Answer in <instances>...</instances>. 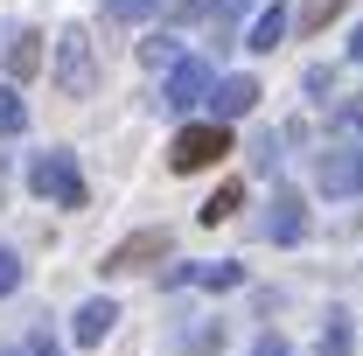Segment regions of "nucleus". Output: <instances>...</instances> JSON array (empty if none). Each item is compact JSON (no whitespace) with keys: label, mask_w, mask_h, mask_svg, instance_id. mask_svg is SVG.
<instances>
[{"label":"nucleus","mask_w":363,"mask_h":356,"mask_svg":"<svg viewBox=\"0 0 363 356\" xmlns=\"http://www.w3.org/2000/svg\"><path fill=\"white\" fill-rule=\"evenodd\" d=\"M112 321H119V308H112L105 294H98V301H84V308H77V321H70V335H77V350H98V343L112 335Z\"/></svg>","instance_id":"obj_10"},{"label":"nucleus","mask_w":363,"mask_h":356,"mask_svg":"<svg viewBox=\"0 0 363 356\" xmlns=\"http://www.w3.org/2000/svg\"><path fill=\"white\" fill-rule=\"evenodd\" d=\"M21 126H28V105H21V91H0V140L21 133Z\"/></svg>","instance_id":"obj_17"},{"label":"nucleus","mask_w":363,"mask_h":356,"mask_svg":"<svg viewBox=\"0 0 363 356\" xmlns=\"http://www.w3.org/2000/svg\"><path fill=\"white\" fill-rule=\"evenodd\" d=\"M105 14H112V21H147L154 0H105Z\"/></svg>","instance_id":"obj_21"},{"label":"nucleus","mask_w":363,"mask_h":356,"mask_svg":"<svg viewBox=\"0 0 363 356\" xmlns=\"http://www.w3.org/2000/svg\"><path fill=\"white\" fill-rule=\"evenodd\" d=\"M182 343H189V356H217L224 350V321H203V328H189Z\"/></svg>","instance_id":"obj_16"},{"label":"nucleus","mask_w":363,"mask_h":356,"mask_svg":"<svg viewBox=\"0 0 363 356\" xmlns=\"http://www.w3.org/2000/svg\"><path fill=\"white\" fill-rule=\"evenodd\" d=\"M28 189L43 203H56V210H84V175H77L70 154H35L28 161Z\"/></svg>","instance_id":"obj_2"},{"label":"nucleus","mask_w":363,"mask_h":356,"mask_svg":"<svg viewBox=\"0 0 363 356\" xmlns=\"http://www.w3.org/2000/svg\"><path fill=\"white\" fill-rule=\"evenodd\" d=\"M321 189H328V196H363V140L357 147L342 140V147L321 154Z\"/></svg>","instance_id":"obj_5"},{"label":"nucleus","mask_w":363,"mask_h":356,"mask_svg":"<svg viewBox=\"0 0 363 356\" xmlns=\"http://www.w3.org/2000/svg\"><path fill=\"white\" fill-rule=\"evenodd\" d=\"M168 287H203V294H230V287H245V266H238V259H203V266H175V272H168Z\"/></svg>","instance_id":"obj_6"},{"label":"nucleus","mask_w":363,"mask_h":356,"mask_svg":"<svg viewBox=\"0 0 363 356\" xmlns=\"http://www.w3.org/2000/svg\"><path fill=\"white\" fill-rule=\"evenodd\" d=\"M245 7H252V0H210V7H203V28H210V43H217V49L238 43V21H245Z\"/></svg>","instance_id":"obj_13"},{"label":"nucleus","mask_w":363,"mask_h":356,"mask_svg":"<svg viewBox=\"0 0 363 356\" xmlns=\"http://www.w3.org/2000/svg\"><path fill=\"white\" fill-rule=\"evenodd\" d=\"M210 0H168V21H203Z\"/></svg>","instance_id":"obj_24"},{"label":"nucleus","mask_w":363,"mask_h":356,"mask_svg":"<svg viewBox=\"0 0 363 356\" xmlns=\"http://www.w3.org/2000/svg\"><path fill=\"white\" fill-rule=\"evenodd\" d=\"M210 105H217V119H245V112L259 105V77H217Z\"/></svg>","instance_id":"obj_11"},{"label":"nucleus","mask_w":363,"mask_h":356,"mask_svg":"<svg viewBox=\"0 0 363 356\" xmlns=\"http://www.w3.org/2000/svg\"><path fill=\"white\" fill-rule=\"evenodd\" d=\"M321 356H350V314H328V328H321Z\"/></svg>","instance_id":"obj_18"},{"label":"nucleus","mask_w":363,"mask_h":356,"mask_svg":"<svg viewBox=\"0 0 363 356\" xmlns=\"http://www.w3.org/2000/svg\"><path fill=\"white\" fill-rule=\"evenodd\" d=\"M14 287H21V252L0 245V294H14Z\"/></svg>","instance_id":"obj_22"},{"label":"nucleus","mask_w":363,"mask_h":356,"mask_svg":"<svg viewBox=\"0 0 363 356\" xmlns=\"http://www.w3.org/2000/svg\"><path fill=\"white\" fill-rule=\"evenodd\" d=\"M259 230H266L272 245H294V238L308 230V210H301V196H294V189H279V196L266 203V217H259Z\"/></svg>","instance_id":"obj_7"},{"label":"nucleus","mask_w":363,"mask_h":356,"mask_svg":"<svg viewBox=\"0 0 363 356\" xmlns=\"http://www.w3.org/2000/svg\"><path fill=\"white\" fill-rule=\"evenodd\" d=\"M0 63H7V77H14V84H28V77L43 70V35H35V28H14L7 49H0Z\"/></svg>","instance_id":"obj_9"},{"label":"nucleus","mask_w":363,"mask_h":356,"mask_svg":"<svg viewBox=\"0 0 363 356\" xmlns=\"http://www.w3.org/2000/svg\"><path fill=\"white\" fill-rule=\"evenodd\" d=\"M252 356H294V350H286L279 335H259V343H252Z\"/></svg>","instance_id":"obj_25"},{"label":"nucleus","mask_w":363,"mask_h":356,"mask_svg":"<svg viewBox=\"0 0 363 356\" xmlns=\"http://www.w3.org/2000/svg\"><path fill=\"white\" fill-rule=\"evenodd\" d=\"M210 91H217V70H210V56H182L175 70H168V91H161V105L189 119L196 105H210Z\"/></svg>","instance_id":"obj_3"},{"label":"nucleus","mask_w":363,"mask_h":356,"mask_svg":"<svg viewBox=\"0 0 363 356\" xmlns=\"http://www.w3.org/2000/svg\"><path fill=\"white\" fill-rule=\"evenodd\" d=\"M350 56H357V63H363V21H357V35H350Z\"/></svg>","instance_id":"obj_26"},{"label":"nucleus","mask_w":363,"mask_h":356,"mask_svg":"<svg viewBox=\"0 0 363 356\" xmlns=\"http://www.w3.org/2000/svg\"><path fill=\"white\" fill-rule=\"evenodd\" d=\"M286 28H294V7H259V14H252V35H245V49H259V56H266V49L286 43Z\"/></svg>","instance_id":"obj_12"},{"label":"nucleus","mask_w":363,"mask_h":356,"mask_svg":"<svg viewBox=\"0 0 363 356\" xmlns=\"http://www.w3.org/2000/svg\"><path fill=\"white\" fill-rule=\"evenodd\" d=\"M342 7H350V0H308V7H301L294 21H301V35H315V28H328V21L342 14Z\"/></svg>","instance_id":"obj_14"},{"label":"nucleus","mask_w":363,"mask_h":356,"mask_svg":"<svg viewBox=\"0 0 363 356\" xmlns=\"http://www.w3.org/2000/svg\"><path fill=\"white\" fill-rule=\"evenodd\" d=\"M140 56H147V63H168V70L182 63V49H175V35H168V28H161V35H147V43H140Z\"/></svg>","instance_id":"obj_19"},{"label":"nucleus","mask_w":363,"mask_h":356,"mask_svg":"<svg viewBox=\"0 0 363 356\" xmlns=\"http://www.w3.org/2000/svg\"><path fill=\"white\" fill-rule=\"evenodd\" d=\"M56 84L70 91V98H84V91L98 84V56H91V35H84V28H70V35H63V56H56Z\"/></svg>","instance_id":"obj_4"},{"label":"nucleus","mask_w":363,"mask_h":356,"mask_svg":"<svg viewBox=\"0 0 363 356\" xmlns=\"http://www.w3.org/2000/svg\"><path fill=\"white\" fill-rule=\"evenodd\" d=\"M14 356H56V335H49V328H35V335H28Z\"/></svg>","instance_id":"obj_23"},{"label":"nucleus","mask_w":363,"mask_h":356,"mask_svg":"<svg viewBox=\"0 0 363 356\" xmlns=\"http://www.w3.org/2000/svg\"><path fill=\"white\" fill-rule=\"evenodd\" d=\"M230 154V126L224 119H203V126H182L175 147H168V168L175 175H196V168H217Z\"/></svg>","instance_id":"obj_1"},{"label":"nucleus","mask_w":363,"mask_h":356,"mask_svg":"<svg viewBox=\"0 0 363 356\" xmlns=\"http://www.w3.org/2000/svg\"><path fill=\"white\" fill-rule=\"evenodd\" d=\"M252 168H259V175H279V140H252Z\"/></svg>","instance_id":"obj_20"},{"label":"nucleus","mask_w":363,"mask_h":356,"mask_svg":"<svg viewBox=\"0 0 363 356\" xmlns=\"http://www.w3.org/2000/svg\"><path fill=\"white\" fill-rule=\"evenodd\" d=\"M238 203H245V182H224V189H217V196L203 203V223H224L230 210H238Z\"/></svg>","instance_id":"obj_15"},{"label":"nucleus","mask_w":363,"mask_h":356,"mask_svg":"<svg viewBox=\"0 0 363 356\" xmlns=\"http://www.w3.org/2000/svg\"><path fill=\"white\" fill-rule=\"evenodd\" d=\"M168 230H140V238H126L112 259H105V272H140V266H154V259H168Z\"/></svg>","instance_id":"obj_8"}]
</instances>
